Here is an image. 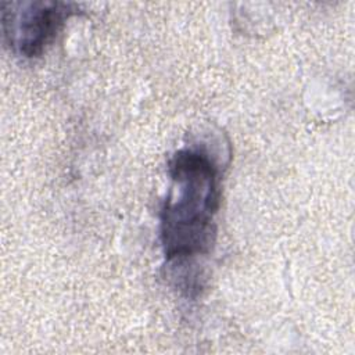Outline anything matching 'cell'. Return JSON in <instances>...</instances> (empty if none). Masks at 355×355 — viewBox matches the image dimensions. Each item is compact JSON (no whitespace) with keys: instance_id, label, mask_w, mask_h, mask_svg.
I'll use <instances>...</instances> for the list:
<instances>
[{"instance_id":"obj_1","label":"cell","mask_w":355,"mask_h":355,"mask_svg":"<svg viewBox=\"0 0 355 355\" xmlns=\"http://www.w3.org/2000/svg\"><path fill=\"white\" fill-rule=\"evenodd\" d=\"M168 172L171 186L161 209V243L169 262H183L214 247L219 169L205 151L183 148L169 159Z\"/></svg>"},{"instance_id":"obj_2","label":"cell","mask_w":355,"mask_h":355,"mask_svg":"<svg viewBox=\"0 0 355 355\" xmlns=\"http://www.w3.org/2000/svg\"><path fill=\"white\" fill-rule=\"evenodd\" d=\"M78 12L79 7L73 3L3 1L1 28L4 40L18 55L39 57L64 24Z\"/></svg>"}]
</instances>
